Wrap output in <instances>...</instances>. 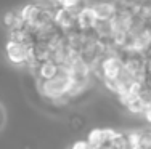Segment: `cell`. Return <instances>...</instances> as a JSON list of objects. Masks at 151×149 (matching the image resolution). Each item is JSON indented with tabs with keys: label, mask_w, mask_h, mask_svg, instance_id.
<instances>
[{
	"label": "cell",
	"mask_w": 151,
	"mask_h": 149,
	"mask_svg": "<svg viewBox=\"0 0 151 149\" xmlns=\"http://www.w3.org/2000/svg\"><path fill=\"white\" fill-rule=\"evenodd\" d=\"M73 79L66 69H61L53 79L45 82H37L39 93L44 98L50 99L52 103H66L71 99V90H73Z\"/></svg>",
	"instance_id": "cell-1"
},
{
	"label": "cell",
	"mask_w": 151,
	"mask_h": 149,
	"mask_svg": "<svg viewBox=\"0 0 151 149\" xmlns=\"http://www.w3.org/2000/svg\"><path fill=\"white\" fill-rule=\"evenodd\" d=\"M19 11H21V18L24 21V26L31 31L50 23L53 16V10L48 5H45L42 0L31 2V3L19 6Z\"/></svg>",
	"instance_id": "cell-2"
},
{
	"label": "cell",
	"mask_w": 151,
	"mask_h": 149,
	"mask_svg": "<svg viewBox=\"0 0 151 149\" xmlns=\"http://www.w3.org/2000/svg\"><path fill=\"white\" fill-rule=\"evenodd\" d=\"M77 10H71V8H55L53 10L52 21L58 27L60 32L69 34L73 31H76V13H77Z\"/></svg>",
	"instance_id": "cell-3"
},
{
	"label": "cell",
	"mask_w": 151,
	"mask_h": 149,
	"mask_svg": "<svg viewBox=\"0 0 151 149\" xmlns=\"http://www.w3.org/2000/svg\"><path fill=\"white\" fill-rule=\"evenodd\" d=\"M96 21L98 19H96V15L93 11L92 5L81 6L76 13V29L81 31V32H92Z\"/></svg>",
	"instance_id": "cell-4"
},
{
	"label": "cell",
	"mask_w": 151,
	"mask_h": 149,
	"mask_svg": "<svg viewBox=\"0 0 151 149\" xmlns=\"http://www.w3.org/2000/svg\"><path fill=\"white\" fill-rule=\"evenodd\" d=\"M116 130L111 128H93L87 135V143L92 149H106L109 146Z\"/></svg>",
	"instance_id": "cell-5"
},
{
	"label": "cell",
	"mask_w": 151,
	"mask_h": 149,
	"mask_svg": "<svg viewBox=\"0 0 151 149\" xmlns=\"http://www.w3.org/2000/svg\"><path fill=\"white\" fill-rule=\"evenodd\" d=\"M60 71H61V67L56 64L55 61L45 59V61H39L37 66H35V69L32 71V72L35 74V77H37V82H45V80L53 79Z\"/></svg>",
	"instance_id": "cell-6"
},
{
	"label": "cell",
	"mask_w": 151,
	"mask_h": 149,
	"mask_svg": "<svg viewBox=\"0 0 151 149\" xmlns=\"http://www.w3.org/2000/svg\"><path fill=\"white\" fill-rule=\"evenodd\" d=\"M92 6L98 21H111L117 13L116 2H111V0H98V2H93Z\"/></svg>",
	"instance_id": "cell-7"
},
{
	"label": "cell",
	"mask_w": 151,
	"mask_h": 149,
	"mask_svg": "<svg viewBox=\"0 0 151 149\" xmlns=\"http://www.w3.org/2000/svg\"><path fill=\"white\" fill-rule=\"evenodd\" d=\"M2 26L5 27L8 32H12V31H16V29H21V27H26V26H24L23 18H21L19 8L6 10V11L2 15Z\"/></svg>",
	"instance_id": "cell-8"
},
{
	"label": "cell",
	"mask_w": 151,
	"mask_h": 149,
	"mask_svg": "<svg viewBox=\"0 0 151 149\" xmlns=\"http://www.w3.org/2000/svg\"><path fill=\"white\" fill-rule=\"evenodd\" d=\"M85 5H92L88 0H55V8H71V10H77L81 6Z\"/></svg>",
	"instance_id": "cell-9"
},
{
	"label": "cell",
	"mask_w": 151,
	"mask_h": 149,
	"mask_svg": "<svg viewBox=\"0 0 151 149\" xmlns=\"http://www.w3.org/2000/svg\"><path fill=\"white\" fill-rule=\"evenodd\" d=\"M71 149H92L88 146L87 140H81V141H76V143L71 146Z\"/></svg>",
	"instance_id": "cell-10"
},
{
	"label": "cell",
	"mask_w": 151,
	"mask_h": 149,
	"mask_svg": "<svg viewBox=\"0 0 151 149\" xmlns=\"http://www.w3.org/2000/svg\"><path fill=\"white\" fill-rule=\"evenodd\" d=\"M5 122H6V112H5V108L0 104V130L5 127Z\"/></svg>",
	"instance_id": "cell-11"
}]
</instances>
